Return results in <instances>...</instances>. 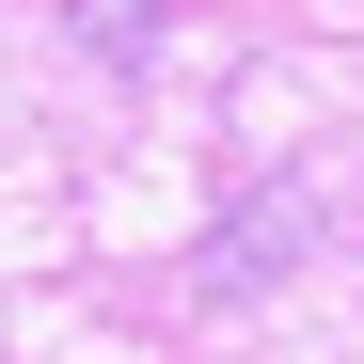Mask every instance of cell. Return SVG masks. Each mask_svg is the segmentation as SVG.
I'll return each instance as SVG.
<instances>
[{"label":"cell","instance_id":"6da1fadb","mask_svg":"<svg viewBox=\"0 0 364 364\" xmlns=\"http://www.w3.org/2000/svg\"><path fill=\"white\" fill-rule=\"evenodd\" d=\"M159 16H174V0H64V32L111 48V64H127V48H159Z\"/></svg>","mask_w":364,"mask_h":364}]
</instances>
